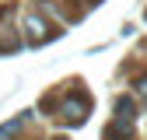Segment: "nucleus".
Here are the masks:
<instances>
[{
    "instance_id": "nucleus-1",
    "label": "nucleus",
    "mask_w": 147,
    "mask_h": 140,
    "mask_svg": "<svg viewBox=\"0 0 147 140\" xmlns=\"http://www.w3.org/2000/svg\"><path fill=\"white\" fill-rule=\"evenodd\" d=\"M25 32H28V39L35 42V46H39V42H46L49 39V25H46V18L39 14V11H32V14H25Z\"/></svg>"
},
{
    "instance_id": "nucleus-2",
    "label": "nucleus",
    "mask_w": 147,
    "mask_h": 140,
    "mask_svg": "<svg viewBox=\"0 0 147 140\" xmlns=\"http://www.w3.org/2000/svg\"><path fill=\"white\" fill-rule=\"evenodd\" d=\"M63 122L67 126H77V122H84V112H88V102L84 98H77V95H70L67 102H63Z\"/></svg>"
},
{
    "instance_id": "nucleus-3",
    "label": "nucleus",
    "mask_w": 147,
    "mask_h": 140,
    "mask_svg": "<svg viewBox=\"0 0 147 140\" xmlns=\"http://www.w3.org/2000/svg\"><path fill=\"white\" fill-rule=\"evenodd\" d=\"M28 116H32V112H21V116H14L11 122H4V126H0V140H11V137H14V133L28 122Z\"/></svg>"
},
{
    "instance_id": "nucleus-4",
    "label": "nucleus",
    "mask_w": 147,
    "mask_h": 140,
    "mask_svg": "<svg viewBox=\"0 0 147 140\" xmlns=\"http://www.w3.org/2000/svg\"><path fill=\"white\" fill-rule=\"evenodd\" d=\"M116 112H119V122H133V98H119Z\"/></svg>"
},
{
    "instance_id": "nucleus-5",
    "label": "nucleus",
    "mask_w": 147,
    "mask_h": 140,
    "mask_svg": "<svg viewBox=\"0 0 147 140\" xmlns=\"http://www.w3.org/2000/svg\"><path fill=\"white\" fill-rule=\"evenodd\" d=\"M137 95H140V102H147V74H144V81H137Z\"/></svg>"
}]
</instances>
